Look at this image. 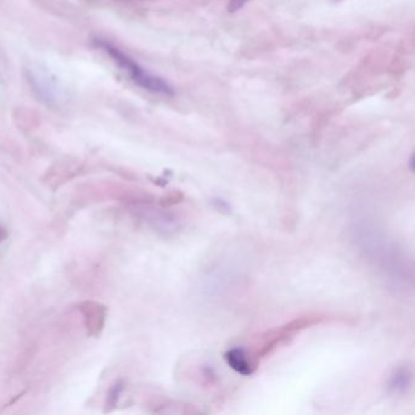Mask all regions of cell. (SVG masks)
Here are the masks:
<instances>
[{"instance_id":"obj_2","label":"cell","mask_w":415,"mask_h":415,"mask_svg":"<svg viewBox=\"0 0 415 415\" xmlns=\"http://www.w3.org/2000/svg\"><path fill=\"white\" fill-rule=\"evenodd\" d=\"M226 359L228 364L231 365L233 369L236 370L240 374H251V364L247 360V354L240 349H231L226 354Z\"/></svg>"},{"instance_id":"obj_3","label":"cell","mask_w":415,"mask_h":415,"mask_svg":"<svg viewBox=\"0 0 415 415\" xmlns=\"http://www.w3.org/2000/svg\"><path fill=\"white\" fill-rule=\"evenodd\" d=\"M249 0H229V6H228V10L229 12H235V11L241 9L242 6L247 4Z\"/></svg>"},{"instance_id":"obj_4","label":"cell","mask_w":415,"mask_h":415,"mask_svg":"<svg viewBox=\"0 0 415 415\" xmlns=\"http://www.w3.org/2000/svg\"><path fill=\"white\" fill-rule=\"evenodd\" d=\"M335 1H338V0H335Z\"/></svg>"},{"instance_id":"obj_1","label":"cell","mask_w":415,"mask_h":415,"mask_svg":"<svg viewBox=\"0 0 415 415\" xmlns=\"http://www.w3.org/2000/svg\"><path fill=\"white\" fill-rule=\"evenodd\" d=\"M97 46H100L104 52H108V55H110L113 61L117 64V66L122 68V71L126 72L131 79L135 84H138L139 87L144 88L145 90H149V92L159 93V94H166V95L173 94V90L168 83L164 81L162 78L145 71L143 67L139 66L133 59H131L127 54L121 52L116 46H113L108 41H97Z\"/></svg>"}]
</instances>
